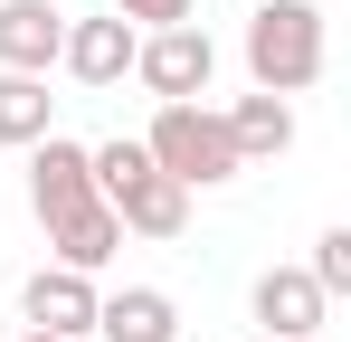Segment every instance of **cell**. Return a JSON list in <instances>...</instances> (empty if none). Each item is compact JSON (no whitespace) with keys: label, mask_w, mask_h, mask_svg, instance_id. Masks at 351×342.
<instances>
[{"label":"cell","mask_w":351,"mask_h":342,"mask_svg":"<svg viewBox=\"0 0 351 342\" xmlns=\"http://www.w3.org/2000/svg\"><path fill=\"white\" fill-rule=\"evenodd\" d=\"M95 333L105 342H180V304L162 285H123V295H95Z\"/></svg>","instance_id":"cell-10"},{"label":"cell","mask_w":351,"mask_h":342,"mask_svg":"<svg viewBox=\"0 0 351 342\" xmlns=\"http://www.w3.org/2000/svg\"><path fill=\"white\" fill-rule=\"evenodd\" d=\"M143 152H152V171H171L180 190H219V181H237V143L228 124H219V105H162L152 114V133H143Z\"/></svg>","instance_id":"cell-3"},{"label":"cell","mask_w":351,"mask_h":342,"mask_svg":"<svg viewBox=\"0 0 351 342\" xmlns=\"http://www.w3.org/2000/svg\"><path fill=\"white\" fill-rule=\"evenodd\" d=\"M219 124H228L237 162H276V152H294V105H285V95H237Z\"/></svg>","instance_id":"cell-11"},{"label":"cell","mask_w":351,"mask_h":342,"mask_svg":"<svg viewBox=\"0 0 351 342\" xmlns=\"http://www.w3.org/2000/svg\"><path fill=\"white\" fill-rule=\"evenodd\" d=\"M95 200V171H86V143H66V133H38L29 143V209H38V228L66 219V209H86Z\"/></svg>","instance_id":"cell-5"},{"label":"cell","mask_w":351,"mask_h":342,"mask_svg":"<svg viewBox=\"0 0 351 342\" xmlns=\"http://www.w3.org/2000/svg\"><path fill=\"white\" fill-rule=\"evenodd\" d=\"M313 342H332V333H313Z\"/></svg>","instance_id":"cell-17"},{"label":"cell","mask_w":351,"mask_h":342,"mask_svg":"<svg viewBox=\"0 0 351 342\" xmlns=\"http://www.w3.org/2000/svg\"><path fill=\"white\" fill-rule=\"evenodd\" d=\"M256 342H266V333H256Z\"/></svg>","instance_id":"cell-18"},{"label":"cell","mask_w":351,"mask_h":342,"mask_svg":"<svg viewBox=\"0 0 351 342\" xmlns=\"http://www.w3.org/2000/svg\"><path fill=\"white\" fill-rule=\"evenodd\" d=\"M133 38H143V29L114 19V10H105V19H66L58 67L76 76V86H123V76H133Z\"/></svg>","instance_id":"cell-8"},{"label":"cell","mask_w":351,"mask_h":342,"mask_svg":"<svg viewBox=\"0 0 351 342\" xmlns=\"http://www.w3.org/2000/svg\"><path fill=\"white\" fill-rule=\"evenodd\" d=\"M86 171H95V200L123 219V238H180L190 228V190H180L171 171H152L143 143H86Z\"/></svg>","instance_id":"cell-1"},{"label":"cell","mask_w":351,"mask_h":342,"mask_svg":"<svg viewBox=\"0 0 351 342\" xmlns=\"http://www.w3.org/2000/svg\"><path fill=\"white\" fill-rule=\"evenodd\" d=\"M114 19H133V29H180V19H199L190 0H114Z\"/></svg>","instance_id":"cell-15"},{"label":"cell","mask_w":351,"mask_h":342,"mask_svg":"<svg viewBox=\"0 0 351 342\" xmlns=\"http://www.w3.org/2000/svg\"><path fill=\"white\" fill-rule=\"evenodd\" d=\"M38 133H58V95H48V76H10L0 67V143H38Z\"/></svg>","instance_id":"cell-13"},{"label":"cell","mask_w":351,"mask_h":342,"mask_svg":"<svg viewBox=\"0 0 351 342\" xmlns=\"http://www.w3.org/2000/svg\"><path fill=\"white\" fill-rule=\"evenodd\" d=\"M66 48V10L58 0H0V67L10 76H48Z\"/></svg>","instance_id":"cell-9"},{"label":"cell","mask_w":351,"mask_h":342,"mask_svg":"<svg viewBox=\"0 0 351 342\" xmlns=\"http://www.w3.org/2000/svg\"><path fill=\"white\" fill-rule=\"evenodd\" d=\"M304 276L342 304V295H351V228H323V238H313V266H304Z\"/></svg>","instance_id":"cell-14"},{"label":"cell","mask_w":351,"mask_h":342,"mask_svg":"<svg viewBox=\"0 0 351 342\" xmlns=\"http://www.w3.org/2000/svg\"><path fill=\"white\" fill-rule=\"evenodd\" d=\"M19 342H66V333H19Z\"/></svg>","instance_id":"cell-16"},{"label":"cell","mask_w":351,"mask_h":342,"mask_svg":"<svg viewBox=\"0 0 351 342\" xmlns=\"http://www.w3.org/2000/svg\"><path fill=\"white\" fill-rule=\"evenodd\" d=\"M256 323H266V342H313L332 323V295L304 276V266H266L256 276Z\"/></svg>","instance_id":"cell-6"},{"label":"cell","mask_w":351,"mask_h":342,"mask_svg":"<svg viewBox=\"0 0 351 342\" xmlns=\"http://www.w3.org/2000/svg\"><path fill=\"white\" fill-rule=\"evenodd\" d=\"M19 314H29V333L86 342V333H95V276H76V266H38V276L19 285Z\"/></svg>","instance_id":"cell-7"},{"label":"cell","mask_w":351,"mask_h":342,"mask_svg":"<svg viewBox=\"0 0 351 342\" xmlns=\"http://www.w3.org/2000/svg\"><path fill=\"white\" fill-rule=\"evenodd\" d=\"M323 10L313 0H256L247 10V76H256V95H304L313 76H323Z\"/></svg>","instance_id":"cell-2"},{"label":"cell","mask_w":351,"mask_h":342,"mask_svg":"<svg viewBox=\"0 0 351 342\" xmlns=\"http://www.w3.org/2000/svg\"><path fill=\"white\" fill-rule=\"evenodd\" d=\"M48 247H58V266H76V276H95L105 257L123 247V219L105 209V200H86V209H66V219H48Z\"/></svg>","instance_id":"cell-12"},{"label":"cell","mask_w":351,"mask_h":342,"mask_svg":"<svg viewBox=\"0 0 351 342\" xmlns=\"http://www.w3.org/2000/svg\"><path fill=\"white\" fill-rule=\"evenodd\" d=\"M133 76H143L162 105H199L209 76H219V48H209L199 19H180V29H143V38H133Z\"/></svg>","instance_id":"cell-4"}]
</instances>
